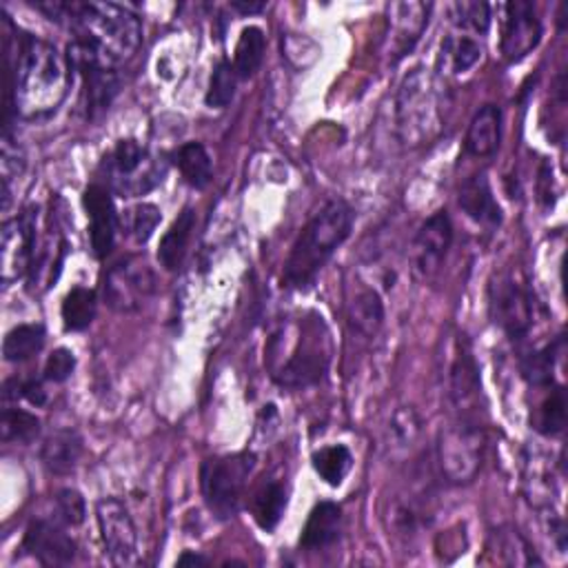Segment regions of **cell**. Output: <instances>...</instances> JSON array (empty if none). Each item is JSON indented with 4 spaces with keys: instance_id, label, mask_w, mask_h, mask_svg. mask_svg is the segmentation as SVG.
Segmentation results:
<instances>
[{
    "instance_id": "1",
    "label": "cell",
    "mask_w": 568,
    "mask_h": 568,
    "mask_svg": "<svg viewBox=\"0 0 568 568\" xmlns=\"http://www.w3.org/2000/svg\"><path fill=\"white\" fill-rule=\"evenodd\" d=\"M52 21H67L74 41L96 52L102 60L116 67L132 58L143 43L141 19L116 3H49L38 5Z\"/></svg>"
},
{
    "instance_id": "2",
    "label": "cell",
    "mask_w": 568,
    "mask_h": 568,
    "mask_svg": "<svg viewBox=\"0 0 568 568\" xmlns=\"http://www.w3.org/2000/svg\"><path fill=\"white\" fill-rule=\"evenodd\" d=\"M71 85V65L45 41L19 36V56L14 67V109L25 121H41L63 104Z\"/></svg>"
},
{
    "instance_id": "3",
    "label": "cell",
    "mask_w": 568,
    "mask_h": 568,
    "mask_svg": "<svg viewBox=\"0 0 568 568\" xmlns=\"http://www.w3.org/2000/svg\"><path fill=\"white\" fill-rule=\"evenodd\" d=\"M354 218L356 213L345 200H331L324 204L307 222L291 247L282 271V287L291 291L311 289L331 256L352 236Z\"/></svg>"
},
{
    "instance_id": "4",
    "label": "cell",
    "mask_w": 568,
    "mask_h": 568,
    "mask_svg": "<svg viewBox=\"0 0 568 568\" xmlns=\"http://www.w3.org/2000/svg\"><path fill=\"white\" fill-rule=\"evenodd\" d=\"M291 326L293 339L280 328L274 333L267 352H287V358L269 363L271 378L282 389H309L322 382L331 363V339L320 315H309Z\"/></svg>"
},
{
    "instance_id": "5",
    "label": "cell",
    "mask_w": 568,
    "mask_h": 568,
    "mask_svg": "<svg viewBox=\"0 0 568 568\" xmlns=\"http://www.w3.org/2000/svg\"><path fill=\"white\" fill-rule=\"evenodd\" d=\"M398 134L404 145H424L439 132V96L428 69H413L404 76L398 98Z\"/></svg>"
},
{
    "instance_id": "6",
    "label": "cell",
    "mask_w": 568,
    "mask_h": 568,
    "mask_svg": "<svg viewBox=\"0 0 568 568\" xmlns=\"http://www.w3.org/2000/svg\"><path fill=\"white\" fill-rule=\"evenodd\" d=\"M256 469V453H234L207 460L200 474L202 498L218 520H230L238 513L249 478Z\"/></svg>"
},
{
    "instance_id": "7",
    "label": "cell",
    "mask_w": 568,
    "mask_h": 568,
    "mask_svg": "<svg viewBox=\"0 0 568 568\" xmlns=\"http://www.w3.org/2000/svg\"><path fill=\"white\" fill-rule=\"evenodd\" d=\"M437 460L450 485H469L485 465V433L474 417L460 415L439 433Z\"/></svg>"
},
{
    "instance_id": "8",
    "label": "cell",
    "mask_w": 568,
    "mask_h": 568,
    "mask_svg": "<svg viewBox=\"0 0 568 568\" xmlns=\"http://www.w3.org/2000/svg\"><path fill=\"white\" fill-rule=\"evenodd\" d=\"M109 189L121 198H141L154 191L165 178V165L141 143L121 141L104 158Z\"/></svg>"
},
{
    "instance_id": "9",
    "label": "cell",
    "mask_w": 568,
    "mask_h": 568,
    "mask_svg": "<svg viewBox=\"0 0 568 568\" xmlns=\"http://www.w3.org/2000/svg\"><path fill=\"white\" fill-rule=\"evenodd\" d=\"M38 245V207H27L3 224V245H0V271L10 285L32 271Z\"/></svg>"
},
{
    "instance_id": "10",
    "label": "cell",
    "mask_w": 568,
    "mask_h": 568,
    "mask_svg": "<svg viewBox=\"0 0 568 568\" xmlns=\"http://www.w3.org/2000/svg\"><path fill=\"white\" fill-rule=\"evenodd\" d=\"M156 291V276L145 258L130 256L113 265L104 278V300L113 311L134 313Z\"/></svg>"
},
{
    "instance_id": "11",
    "label": "cell",
    "mask_w": 568,
    "mask_h": 568,
    "mask_svg": "<svg viewBox=\"0 0 568 568\" xmlns=\"http://www.w3.org/2000/svg\"><path fill=\"white\" fill-rule=\"evenodd\" d=\"M489 307L495 324L504 328L513 343L528 335L535 322V302L531 291L515 276H500L491 282Z\"/></svg>"
},
{
    "instance_id": "12",
    "label": "cell",
    "mask_w": 568,
    "mask_h": 568,
    "mask_svg": "<svg viewBox=\"0 0 568 568\" xmlns=\"http://www.w3.org/2000/svg\"><path fill=\"white\" fill-rule=\"evenodd\" d=\"M96 520L111 564L134 566L138 561V531L130 509L119 498H104L96 504Z\"/></svg>"
},
{
    "instance_id": "13",
    "label": "cell",
    "mask_w": 568,
    "mask_h": 568,
    "mask_svg": "<svg viewBox=\"0 0 568 568\" xmlns=\"http://www.w3.org/2000/svg\"><path fill=\"white\" fill-rule=\"evenodd\" d=\"M542 41V23L535 14V8L526 0L504 5V25H502V56L506 63L524 60Z\"/></svg>"
},
{
    "instance_id": "14",
    "label": "cell",
    "mask_w": 568,
    "mask_h": 568,
    "mask_svg": "<svg viewBox=\"0 0 568 568\" xmlns=\"http://www.w3.org/2000/svg\"><path fill=\"white\" fill-rule=\"evenodd\" d=\"M82 204L89 218L91 252L98 260H104L111 254L113 243H116V226H119L111 193L102 185H89L82 193Z\"/></svg>"
},
{
    "instance_id": "15",
    "label": "cell",
    "mask_w": 568,
    "mask_h": 568,
    "mask_svg": "<svg viewBox=\"0 0 568 568\" xmlns=\"http://www.w3.org/2000/svg\"><path fill=\"white\" fill-rule=\"evenodd\" d=\"M453 245V222L446 211L433 213L415 234L413 258L422 276H435Z\"/></svg>"
},
{
    "instance_id": "16",
    "label": "cell",
    "mask_w": 568,
    "mask_h": 568,
    "mask_svg": "<svg viewBox=\"0 0 568 568\" xmlns=\"http://www.w3.org/2000/svg\"><path fill=\"white\" fill-rule=\"evenodd\" d=\"M23 548L43 566H67L76 557L74 537L52 520H34L25 531Z\"/></svg>"
},
{
    "instance_id": "17",
    "label": "cell",
    "mask_w": 568,
    "mask_h": 568,
    "mask_svg": "<svg viewBox=\"0 0 568 568\" xmlns=\"http://www.w3.org/2000/svg\"><path fill=\"white\" fill-rule=\"evenodd\" d=\"M480 391H482L480 371H478L474 352L463 335V339H458L456 343V356H453V363L448 369L450 402L460 411V415L471 417L469 411L478 404Z\"/></svg>"
},
{
    "instance_id": "18",
    "label": "cell",
    "mask_w": 568,
    "mask_h": 568,
    "mask_svg": "<svg viewBox=\"0 0 568 568\" xmlns=\"http://www.w3.org/2000/svg\"><path fill=\"white\" fill-rule=\"evenodd\" d=\"M431 8L424 3H396L389 8V23H391V41H389V56L391 63L402 60L406 54L413 52L417 41L422 38L428 25Z\"/></svg>"
},
{
    "instance_id": "19",
    "label": "cell",
    "mask_w": 568,
    "mask_h": 568,
    "mask_svg": "<svg viewBox=\"0 0 568 568\" xmlns=\"http://www.w3.org/2000/svg\"><path fill=\"white\" fill-rule=\"evenodd\" d=\"M460 209L478 224L487 226L489 232H495L502 224V209L493 196L489 178L485 174L471 176L460 189Z\"/></svg>"
},
{
    "instance_id": "20",
    "label": "cell",
    "mask_w": 568,
    "mask_h": 568,
    "mask_svg": "<svg viewBox=\"0 0 568 568\" xmlns=\"http://www.w3.org/2000/svg\"><path fill=\"white\" fill-rule=\"evenodd\" d=\"M343 535V509L335 502H320L313 506L300 537V546L309 553L333 546Z\"/></svg>"
},
{
    "instance_id": "21",
    "label": "cell",
    "mask_w": 568,
    "mask_h": 568,
    "mask_svg": "<svg viewBox=\"0 0 568 568\" xmlns=\"http://www.w3.org/2000/svg\"><path fill=\"white\" fill-rule=\"evenodd\" d=\"M80 458H82V437L74 428H60L52 433L41 448L43 467L54 476L74 474Z\"/></svg>"
},
{
    "instance_id": "22",
    "label": "cell",
    "mask_w": 568,
    "mask_h": 568,
    "mask_svg": "<svg viewBox=\"0 0 568 568\" xmlns=\"http://www.w3.org/2000/svg\"><path fill=\"white\" fill-rule=\"evenodd\" d=\"M502 138V111L495 104H485L476 111L465 138V152L474 158H489L498 152Z\"/></svg>"
},
{
    "instance_id": "23",
    "label": "cell",
    "mask_w": 568,
    "mask_h": 568,
    "mask_svg": "<svg viewBox=\"0 0 568 568\" xmlns=\"http://www.w3.org/2000/svg\"><path fill=\"white\" fill-rule=\"evenodd\" d=\"M196 226V211L191 207L182 209V213L174 220L169 232L163 236L158 247V260L167 271H178L187 258L189 241Z\"/></svg>"
},
{
    "instance_id": "24",
    "label": "cell",
    "mask_w": 568,
    "mask_h": 568,
    "mask_svg": "<svg viewBox=\"0 0 568 568\" xmlns=\"http://www.w3.org/2000/svg\"><path fill=\"white\" fill-rule=\"evenodd\" d=\"M285 509H287V487H285V482L280 478L267 480L254 493L252 513H254L256 524L263 531L271 533L280 524V520L285 515Z\"/></svg>"
},
{
    "instance_id": "25",
    "label": "cell",
    "mask_w": 568,
    "mask_h": 568,
    "mask_svg": "<svg viewBox=\"0 0 568 568\" xmlns=\"http://www.w3.org/2000/svg\"><path fill=\"white\" fill-rule=\"evenodd\" d=\"M349 324L365 337H376L385 324V304L378 291L365 289L352 302L347 311Z\"/></svg>"
},
{
    "instance_id": "26",
    "label": "cell",
    "mask_w": 568,
    "mask_h": 568,
    "mask_svg": "<svg viewBox=\"0 0 568 568\" xmlns=\"http://www.w3.org/2000/svg\"><path fill=\"white\" fill-rule=\"evenodd\" d=\"M313 469L328 485L339 487L354 469V456L345 444H328L313 453Z\"/></svg>"
},
{
    "instance_id": "27",
    "label": "cell",
    "mask_w": 568,
    "mask_h": 568,
    "mask_svg": "<svg viewBox=\"0 0 568 568\" xmlns=\"http://www.w3.org/2000/svg\"><path fill=\"white\" fill-rule=\"evenodd\" d=\"M45 347L43 324H19L14 326L3 343V356L8 363H27Z\"/></svg>"
},
{
    "instance_id": "28",
    "label": "cell",
    "mask_w": 568,
    "mask_h": 568,
    "mask_svg": "<svg viewBox=\"0 0 568 568\" xmlns=\"http://www.w3.org/2000/svg\"><path fill=\"white\" fill-rule=\"evenodd\" d=\"M98 311V296L93 289L87 287H74L60 307L63 324L67 331H85L96 320Z\"/></svg>"
},
{
    "instance_id": "29",
    "label": "cell",
    "mask_w": 568,
    "mask_h": 568,
    "mask_svg": "<svg viewBox=\"0 0 568 568\" xmlns=\"http://www.w3.org/2000/svg\"><path fill=\"white\" fill-rule=\"evenodd\" d=\"M265 49H267L265 32L256 25L245 27L238 38L236 56H234V69H236L238 78L249 80L252 76H256V71L263 67Z\"/></svg>"
},
{
    "instance_id": "30",
    "label": "cell",
    "mask_w": 568,
    "mask_h": 568,
    "mask_svg": "<svg viewBox=\"0 0 568 568\" xmlns=\"http://www.w3.org/2000/svg\"><path fill=\"white\" fill-rule=\"evenodd\" d=\"M176 165L185 182L193 189H204L213 176V160L202 143H187L176 156Z\"/></svg>"
},
{
    "instance_id": "31",
    "label": "cell",
    "mask_w": 568,
    "mask_h": 568,
    "mask_svg": "<svg viewBox=\"0 0 568 568\" xmlns=\"http://www.w3.org/2000/svg\"><path fill=\"white\" fill-rule=\"evenodd\" d=\"M535 431L546 437H555L566 426V396L561 387H550L531 417Z\"/></svg>"
},
{
    "instance_id": "32",
    "label": "cell",
    "mask_w": 568,
    "mask_h": 568,
    "mask_svg": "<svg viewBox=\"0 0 568 568\" xmlns=\"http://www.w3.org/2000/svg\"><path fill=\"white\" fill-rule=\"evenodd\" d=\"M41 435V420L23 409H3L0 415V437L5 444H32Z\"/></svg>"
},
{
    "instance_id": "33",
    "label": "cell",
    "mask_w": 568,
    "mask_h": 568,
    "mask_svg": "<svg viewBox=\"0 0 568 568\" xmlns=\"http://www.w3.org/2000/svg\"><path fill=\"white\" fill-rule=\"evenodd\" d=\"M236 87H238V74L232 63L220 60L213 69L204 102L209 109H224L230 107L232 100L236 98Z\"/></svg>"
},
{
    "instance_id": "34",
    "label": "cell",
    "mask_w": 568,
    "mask_h": 568,
    "mask_svg": "<svg viewBox=\"0 0 568 568\" xmlns=\"http://www.w3.org/2000/svg\"><path fill=\"white\" fill-rule=\"evenodd\" d=\"M442 58L448 63L453 74H465L482 58V47L469 36H453L442 45Z\"/></svg>"
},
{
    "instance_id": "35",
    "label": "cell",
    "mask_w": 568,
    "mask_h": 568,
    "mask_svg": "<svg viewBox=\"0 0 568 568\" xmlns=\"http://www.w3.org/2000/svg\"><path fill=\"white\" fill-rule=\"evenodd\" d=\"M160 220H163L160 209L152 202H141L134 209H130L127 215H125L127 232L138 245H145L154 236Z\"/></svg>"
},
{
    "instance_id": "36",
    "label": "cell",
    "mask_w": 568,
    "mask_h": 568,
    "mask_svg": "<svg viewBox=\"0 0 568 568\" xmlns=\"http://www.w3.org/2000/svg\"><path fill=\"white\" fill-rule=\"evenodd\" d=\"M450 19L465 32L487 34L491 25V8L487 3H456L450 5Z\"/></svg>"
},
{
    "instance_id": "37",
    "label": "cell",
    "mask_w": 568,
    "mask_h": 568,
    "mask_svg": "<svg viewBox=\"0 0 568 568\" xmlns=\"http://www.w3.org/2000/svg\"><path fill=\"white\" fill-rule=\"evenodd\" d=\"M553 367H555V347L550 345L528 354L522 360V374L533 387H550Z\"/></svg>"
},
{
    "instance_id": "38",
    "label": "cell",
    "mask_w": 568,
    "mask_h": 568,
    "mask_svg": "<svg viewBox=\"0 0 568 568\" xmlns=\"http://www.w3.org/2000/svg\"><path fill=\"white\" fill-rule=\"evenodd\" d=\"M56 506H58V515L69 526H80L85 522V517H87L85 498L76 489H63L56 495Z\"/></svg>"
},
{
    "instance_id": "39",
    "label": "cell",
    "mask_w": 568,
    "mask_h": 568,
    "mask_svg": "<svg viewBox=\"0 0 568 568\" xmlns=\"http://www.w3.org/2000/svg\"><path fill=\"white\" fill-rule=\"evenodd\" d=\"M74 369H76V356L69 349L60 347L45 363V380L60 385L71 378Z\"/></svg>"
},
{
    "instance_id": "40",
    "label": "cell",
    "mask_w": 568,
    "mask_h": 568,
    "mask_svg": "<svg viewBox=\"0 0 568 568\" xmlns=\"http://www.w3.org/2000/svg\"><path fill=\"white\" fill-rule=\"evenodd\" d=\"M14 382H16V391H5V398H19L21 396L30 404H34V406H43L47 402V391H45L41 380H25V382H21V380L14 378Z\"/></svg>"
},
{
    "instance_id": "41",
    "label": "cell",
    "mask_w": 568,
    "mask_h": 568,
    "mask_svg": "<svg viewBox=\"0 0 568 568\" xmlns=\"http://www.w3.org/2000/svg\"><path fill=\"white\" fill-rule=\"evenodd\" d=\"M417 428H420V422H417L413 409L402 406V409L396 413V417H393V431L400 435L402 442H406V439L411 442V439L417 435Z\"/></svg>"
},
{
    "instance_id": "42",
    "label": "cell",
    "mask_w": 568,
    "mask_h": 568,
    "mask_svg": "<svg viewBox=\"0 0 568 568\" xmlns=\"http://www.w3.org/2000/svg\"><path fill=\"white\" fill-rule=\"evenodd\" d=\"M553 176H550V167L548 165H542V169H539V178H537V196H539V200L546 204V207H550V180Z\"/></svg>"
},
{
    "instance_id": "43",
    "label": "cell",
    "mask_w": 568,
    "mask_h": 568,
    "mask_svg": "<svg viewBox=\"0 0 568 568\" xmlns=\"http://www.w3.org/2000/svg\"><path fill=\"white\" fill-rule=\"evenodd\" d=\"M176 564H178V566H207L209 559L202 557V555H198V553H193V550H185V553L178 557Z\"/></svg>"
},
{
    "instance_id": "44",
    "label": "cell",
    "mask_w": 568,
    "mask_h": 568,
    "mask_svg": "<svg viewBox=\"0 0 568 568\" xmlns=\"http://www.w3.org/2000/svg\"><path fill=\"white\" fill-rule=\"evenodd\" d=\"M232 8L241 14H260L265 10V3H245V0H236V3H232Z\"/></svg>"
}]
</instances>
